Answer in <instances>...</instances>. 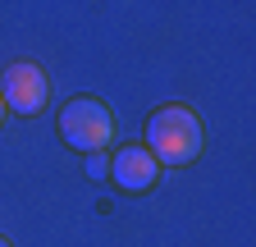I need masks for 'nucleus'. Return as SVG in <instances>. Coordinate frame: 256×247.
Listing matches in <instances>:
<instances>
[{"label": "nucleus", "instance_id": "7", "mask_svg": "<svg viewBox=\"0 0 256 247\" xmlns=\"http://www.w3.org/2000/svg\"><path fill=\"white\" fill-rule=\"evenodd\" d=\"M0 247H14V242H10V238H0Z\"/></svg>", "mask_w": 256, "mask_h": 247}, {"label": "nucleus", "instance_id": "3", "mask_svg": "<svg viewBox=\"0 0 256 247\" xmlns=\"http://www.w3.org/2000/svg\"><path fill=\"white\" fill-rule=\"evenodd\" d=\"M0 96H5V110H14V114H42L46 101H50V78H46L42 64L18 60L0 78Z\"/></svg>", "mask_w": 256, "mask_h": 247}, {"label": "nucleus", "instance_id": "2", "mask_svg": "<svg viewBox=\"0 0 256 247\" xmlns=\"http://www.w3.org/2000/svg\"><path fill=\"white\" fill-rule=\"evenodd\" d=\"M60 138L74 151H110L114 142V114L96 101V96H74L60 110Z\"/></svg>", "mask_w": 256, "mask_h": 247}, {"label": "nucleus", "instance_id": "4", "mask_svg": "<svg viewBox=\"0 0 256 247\" xmlns=\"http://www.w3.org/2000/svg\"><path fill=\"white\" fill-rule=\"evenodd\" d=\"M110 178L124 192H151L160 183V165H156V156L146 146H119L110 156Z\"/></svg>", "mask_w": 256, "mask_h": 247}, {"label": "nucleus", "instance_id": "1", "mask_svg": "<svg viewBox=\"0 0 256 247\" xmlns=\"http://www.w3.org/2000/svg\"><path fill=\"white\" fill-rule=\"evenodd\" d=\"M202 119L197 110H188L183 101L160 106L146 119V151L156 156V165H192L202 156Z\"/></svg>", "mask_w": 256, "mask_h": 247}, {"label": "nucleus", "instance_id": "6", "mask_svg": "<svg viewBox=\"0 0 256 247\" xmlns=\"http://www.w3.org/2000/svg\"><path fill=\"white\" fill-rule=\"evenodd\" d=\"M0 119H5V96H0Z\"/></svg>", "mask_w": 256, "mask_h": 247}, {"label": "nucleus", "instance_id": "5", "mask_svg": "<svg viewBox=\"0 0 256 247\" xmlns=\"http://www.w3.org/2000/svg\"><path fill=\"white\" fill-rule=\"evenodd\" d=\"M87 174L92 178H106L110 174V156H106V151H87Z\"/></svg>", "mask_w": 256, "mask_h": 247}]
</instances>
